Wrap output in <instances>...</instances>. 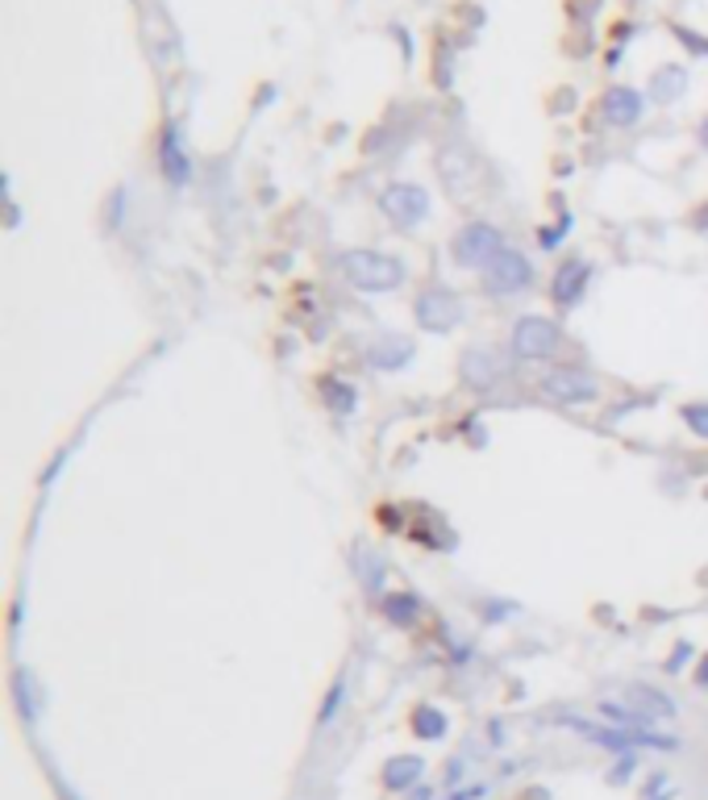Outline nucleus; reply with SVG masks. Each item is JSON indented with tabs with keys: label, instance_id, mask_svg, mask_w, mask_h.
<instances>
[{
	"label": "nucleus",
	"instance_id": "f257e3e1",
	"mask_svg": "<svg viewBox=\"0 0 708 800\" xmlns=\"http://www.w3.org/2000/svg\"><path fill=\"white\" fill-rule=\"evenodd\" d=\"M342 271L363 292H392L404 283V263L383 255V251H351V255H342Z\"/></svg>",
	"mask_w": 708,
	"mask_h": 800
},
{
	"label": "nucleus",
	"instance_id": "f03ea898",
	"mask_svg": "<svg viewBox=\"0 0 708 800\" xmlns=\"http://www.w3.org/2000/svg\"><path fill=\"white\" fill-rule=\"evenodd\" d=\"M500 251H509V246H504V234H500L496 226H488V221H472L463 234L454 238V263H459V267L484 271Z\"/></svg>",
	"mask_w": 708,
	"mask_h": 800
},
{
	"label": "nucleus",
	"instance_id": "7ed1b4c3",
	"mask_svg": "<svg viewBox=\"0 0 708 800\" xmlns=\"http://www.w3.org/2000/svg\"><path fill=\"white\" fill-rule=\"evenodd\" d=\"M534 283V267L521 251H500L488 267H484V288L492 296H517L521 288Z\"/></svg>",
	"mask_w": 708,
	"mask_h": 800
},
{
	"label": "nucleus",
	"instance_id": "20e7f679",
	"mask_svg": "<svg viewBox=\"0 0 708 800\" xmlns=\"http://www.w3.org/2000/svg\"><path fill=\"white\" fill-rule=\"evenodd\" d=\"M413 313H417V326L422 330L447 334L463 322V301L450 288H425L422 296H417V305H413Z\"/></svg>",
	"mask_w": 708,
	"mask_h": 800
},
{
	"label": "nucleus",
	"instance_id": "39448f33",
	"mask_svg": "<svg viewBox=\"0 0 708 800\" xmlns=\"http://www.w3.org/2000/svg\"><path fill=\"white\" fill-rule=\"evenodd\" d=\"M559 342H563V334H559V326L550 317L525 313L517 326H513V351L521 359H550V354L559 351Z\"/></svg>",
	"mask_w": 708,
	"mask_h": 800
},
{
	"label": "nucleus",
	"instance_id": "423d86ee",
	"mask_svg": "<svg viewBox=\"0 0 708 800\" xmlns=\"http://www.w3.org/2000/svg\"><path fill=\"white\" fill-rule=\"evenodd\" d=\"M546 397L563 400V404H588V400L600 397V379L579 372V367H554L550 376L542 379Z\"/></svg>",
	"mask_w": 708,
	"mask_h": 800
},
{
	"label": "nucleus",
	"instance_id": "0eeeda50",
	"mask_svg": "<svg viewBox=\"0 0 708 800\" xmlns=\"http://www.w3.org/2000/svg\"><path fill=\"white\" fill-rule=\"evenodd\" d=\"M383 213L396 221V226H417L425 213H429V192L417 184H392V189L379 196Z\"/></svg>",
	"mask_w": 708,
	"mask_h": 800
},
{
	"label": "nucleus",
	"instance_id": "6e6552de",
	"mask_svg": "<svg viewBox=\"0 0 708 800\" xmlns=\"http://www.w3.org/2000/svg\"><path fill=\"white\" fill-rule=\"evenodd\" d=\"M438 171H442V184H447L459 201L475 192V159H472V150H467V146H442Z\"/></svg>",
	"mask_w": 708,
	"mask_h": 800
},
{
	"label": "nucleus",
	"instance_id": "1a4fd4ad",
	"mask_svg": "<svg viewBox=\"0 0 708 800\" xmlns=\"http://www.w3.org/2000/svg\"><path fill=\"white\" fill-rule=\"evenodd\" d=\"M642 109H646V96L637 93V88H625V84L609 88L605 100H600V113H605V121L617 125V130L637 125V121H642Z\"/></svg>",
	"mask_w": 708,
	"mask_h": 800
},
{
	"label": "nucleus",
	"instance_id": "9d476101",
	"mask_svg": "<svg viewBox=\"0 0 708 800\" xmlns=\"http://www.w3.org/2000/svg\"><path fill=\"white\" fill-rule=\"evenodd\" d=\"M625 705L642 722H671L675 717V701L667 692H659V688H650V683H630L625 688Z\"/></svg>",
	"mask_w": 708,
	"mask_h": 800
},
{
	"label": "nucleus",
	"instance_id": "9b49d317",
	"mask_svg": "<svg viewBox=\"0 0 708 800\" xmlns=\"http://www.w3.org/2000/svg\"><path fill=\"white\" fill-rule=\"evenodd\" d=\"M463 379L472 384L475 392H492L496 384L504 379V363H500V354L492 351H467L463 354Z\"/></svg>",
	"mask_w": 708,
	"mask_h": 800
},
{
	"label": "nucleus",
	"instance_id": "f8f14e48",
	"mask_svg": "<svg viewBox=\"0 0 708 800\" xmlns=\"http://www.w3.org/2000/svg\"><path fill=\"white\" fill-rule=\"evenodd\" d=\"M188 150H184V134L180 125H167L163 130V175L167 184H188Z\"/></svg>",
	"mask_w": 708,
	"mask_h": 800
},
{
	"label": "nucleus",
	"instance_id": "ddd939ff",
	"mask_svg": "<svg viewBox=\"0 0 708 800\" xmlns=\"http://www.w3.org/2000/svg\"><path fill=\"white\" fill-rule=\"evenodd\" d=\"M367 359H371V367H379V372H396V367H404V363L413 359V342H401V338H379V342L367 347Z\"/></svg>",
	"mask_w": 708,
	"mask_h": 800
},
{
	"label": "nucleus",
	"instance_id": "4468645a",
	"mask_svg": "<svg viewBox=\"0 0 708 800\" xmlns=\"http://www.w3.org/2000/svg\"><path fill=\"white\" fill-rule=\"evenodd\" d=\"M588 280H591L588 263H566L563 271H559V280H554V301H559V305H575V301L584 296Z\"/></svg>",
	"mask_w": 708,
	"mask_h": 800
},
{
	"label": "nucleus",
	"instance_id": "2eb2a0df",
	"mask_svg": "<svg viewBox=\"0 0 708 800\" xmlns=\"http://www.w3.org/2000/svg\"><path fill=\"white\" fill-rule=\"evenodd\" d=\"M687 88V71L680 63H667V68L655 71V80H650V100H659V105H671V100H680Z\"/></svg>",
	"mask_w": 708,
	"mask_h": 800
},
{
	"label": "nucleus",
	"instance_id": "dca6fc26",
	"mask_svg": "<svg viewBox=\"0 0 708 800\" xmlns=\"http://www.w3.org/2000/svg\"><path fill=\"white\" fill-rule=\"evenodd\" d=\"M417 776H422V759H413V754L388 763V784H392V788H404V784H413Z\"/></svg>",
	"mask_w": 708,
	"mask_h": 800
},
{
	"label": "nucleus",
	"instance_id": "f3484780",
	"mask_svg": "<svg viewBox=\"0 0 708 800\" xmlns=\"http://www.w3.org/2000/svg\"><path fill=\"white\" fill-rule=\"evenodd\" d=\"M326 400H330V409H338V413H351L354 409V388L351 384H326Z\"/></svg>",
	"mask_w": 708,
	"mask_h": 800
},
{
	"label": "nucleus",
	"instance_id": "a211bd4d",
	"mask_svg": "<svg viewBox=\"0 0 708 800\" xmlns=\"http://www.w3.org/2000/svg\"><path fill=\"white\" fill-rule=\"evenodd\" d=\"M383 613H388L392 621H401V626H408V621L417 617V601H413V596H392V601L383 605Z\"/></svg>",
	"mask_w": 708,
	"mask_h": 800
},
{
	"label": "nucleus",
	"instance_id": "6ab92c4d",
	"mask_svg": "<svg viewBox=\"0 0 708 800\" xmlns=\"http://www.w3.org/2000/svg\"><path fill=\"white\" fill-rule=\"evenodd\" d=\"M413 722H417V734H422V738H438V734L447 730L442 713H434V708H422V713H417Z\"/></svg>",
	"mask_w": 708,
	"mask_h": 800
},
{
	"label": "nucleus",
	"instance_id": "aec40b11",
	"mask_svg": "<svg viewBox=\"0 0 708 800\" xmlns=\"http://www.w3.org/2000/svg\"><path fill=\"white\" fill-rule=\"evenodd\" d=\"M684 417H687V425L700 434V438H708V404H692Z\"/></svg>",
	"mask_w": 708,
	"mask_h": 800
},
{
	"label": "nucleus",
	"instance_id": "412c9836",
	"mask_svg": "<svg viewBox=\"0 0 708 800\" xmlns=\"http://www.w3.org/2000/svg\"><path fill=\"white\" fill-rule=\"evenodd\" d=\"M680 38H684V43H687V47H692V50H708L705 38H696V34H687V29H680Z\"/></svg>",
	"mask_w": 708,
	"mask_h": 800
},
{
	"label": "nucleus",
	"instance_id": "4be33fe9",
	"mask_svg": "<svg viewBox=\"0 0 708 800\" xmlns=\"http://www.w3.org/2000/svg\"><path fill=\"white\" fill-rule=\"evenodd\" d=\"M700 142H705V150H708V118L700 121Z\"/></svg>",
	"mask_w": 708,
	"mask_h": 800
}]
</instances>
